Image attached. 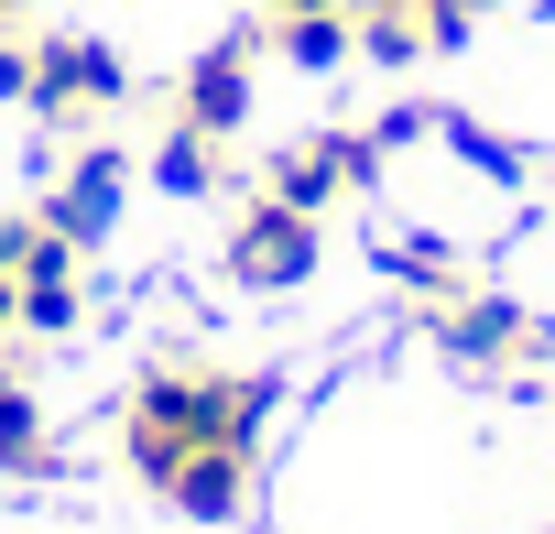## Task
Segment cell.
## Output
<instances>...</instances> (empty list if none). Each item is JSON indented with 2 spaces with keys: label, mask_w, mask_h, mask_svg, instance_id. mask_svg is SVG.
I'll list each match as a JSON object with an SVG mask.
<instances>
[{
  "label": "cell",
  "mask_w": 555,
  "mask_h": 534,
  "mask_svg": "<svg viewBox=\"0 0 555 534\" xmlns=\"http://www.w3.org/2000/svg\"><path fill=\"white\" fill-rule=\"evenodd\" d=\"M229 274L240 284H306L317 274V218L284 207V196H250L240 207V240H229Z\"/></svg>",
  "instance_id": "obj_3"
},
{
  "label": "cell",
  "mask_w": 555,
  "mask_h": 534,
  "mask_svg": "<svg viewBox=\"0 0 555 534\" xmlns=\"http://www.w3.org/2000/svg\"><path fill=\"white\" fill-rule=\"evenodd\" d=\"M175 120H185V131H207V142H229V131L250 120V44H218V55H207V66L185 77Z\"/></svg>",
  "instance_id": "obj_5"
},
{
  "label": "cell",
  "mask_w": 555,
  "mask_h": 534,
  "mask_svg": "<svg viewBox=\"0 0 555 534\" xmlns=\"http://www.w3.org/2000/svg\"><path fill=\"white\" fill-rule=\"evenodd\" d=\"M240 491H250V447H196V458L164 480V501H175V512H196V523H229V512H240Z\"/></svg>",
  "instance_id": "obj_7"
},
{
  "label": "cell",
  "mask_w": 555,
  "mask_h": 534,
  "mask_svg": "<svg viewBox=\"0 0 555 534\" xmlns=\"http://www.w3.org/2000/svg\"><path fill=\"white\" fill-rule=\"evenodd\" d=\"M261 404H272V382H250V371H153L120 415V447L164 491L196 447H261Z\"/></svg>",
  "instance_id": "obj_1"
},
{
  "label": "cell",
  "mask_w": 555,
  "mask_h": 534,
  "mask_svg": "<svg viewBox=\"0 0 555 534\" xmlns=\"http://www.w3.org/2000/svg\"><path fill=\"white\" fill-rule=\"evenodd\" d=\"M12 328H23V284H12V274H0V339H12Z\"/></svg>",
  "instance_id": "obj_10"
},
{
  "label": "cell",
  "mask_w": 555,
  "mask_h": 534,
  "mask_svg": "<svg viewBox=\"0 0 555 534\" xmlns=\"http://www.w3.org/2000/svg\"><path fill=\"white\" fill-rule=\"evenodd\" d=\"M55 447H44V415H34V393H23V371H0V469H44Z\"/></svg>",
  "instance_id": "obj_9"
},
{
  "label": "cell",
  "mask_w": 555,
  "mask_h": 534,
  "mask_svg": "<svg viewBox=\"0 0 555 534\" xmlns=\"http://www.w3.org/2000/svg\"><path fill=\"white\" fill-rule=\"evenodd\" d=\"M447 349H457V360H490V371H501V360H533V349H544V328H533L522 306L479 295V306H447Z\"/></svg>",
  "instance_id": "obj_6"
},
{
  "label": "cell",
  "mask_w": 555,
  "mask_h": 534,
  "mask_svg": "<svg viewBox=\"0 0 555 534\" xmlns=\"http://www.w3.org/2000/svg\"><path fill=\"white\" fill-rule=\"evenodd\" d=\"M349 186H371V142L360 131H317V142H295L284 164H272V196L284 207H327V196H349Z\"/></svg>",
  "instance_id": "obj_4"
},
{
  "label": "cell",
  "mask_w": 555,
  "mask_h": 534,
  "mask_svg": "<svg viewBox=\"0 0 555 534\" xmlns=\"http://www.w3.org/2000/svg\"><path fill=\"white\" fill-rule=\"evenodd\" d=\"M272 12H349V0H272Z\"/></svg>",
  "instance_id": "obj_11"
},
{
  "label": "cell",
  "mask_w": 555,
  "mask_h": 534,
  "mask_svg": "<svg viewBox=\"0 0 555 534\" xmlns=\"http://www.w3.org/2000/svg\"><path fill=\"white\" fill-rule=\"evenodd\" d=\"M109 207H120V164H109V153H88V164L55 186L44 229H66V240H99V229H109Z\"/></svg>",
  "instance_id": "obj_8"
},
{
  "label": "cell",
  "mask_w": 555,
  "mask_h": 534,
  "mask_svg": "<svg viewBox=\"0 0 555 534\" xmlns=\"http://www.w3.org/2000/svg\"><path fill=\"white\" fill-rule=\"evenodd\" d=\"M44 120H99V110H120V55L109 44H88V34H44L34 44V88H23Z\"/></svg>",
  "instance_id": "obj_2"
}]
</instances>
